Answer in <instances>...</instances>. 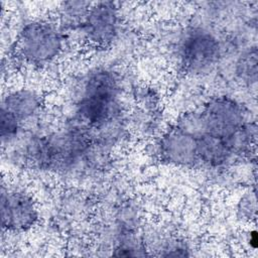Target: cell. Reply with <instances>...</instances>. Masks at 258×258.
Returning <instances> with one entry per match:
<instances>
[{
	"label": "cell",
	"mask_w": 258,
	"mask_h": 258,
	"mask_svg": "<svg viewBox=\"0 0 258 258\" xmlns=\"http://www.w3.org/2000/svg\"><path fill=\"white\" fill-rule=\"evenodd\" d=\"M120 86L108 69H95L85 78L76 112L81 125L102 130L117 121L120 114Z\"/></svg>",
	"instance_id": "1"
},
{
	"label": "cell",
	"mask_w": 258,
	"mask_h": 258,
	"mask_svg": "<svg viewBox=\"0 0 258 258\" xmlns=\"http://www.w3.org/2000/svg\"><path fill=\"white\" fill-rule=\"evenodd\" d=\"M63 35L59 27L47 20H30L19 30L15 49L25 62L43 66L54 60L63 48Z\"/></svg>",
	"instance_id": "2"
},
{
	"label": "cell",
	"mask_w": 258,
	"mask_h": 258,
	"mask_svg": "<svg viewBox=\"0 0 258 258\" xmlns=\"http://www.w3.org/2000/svg\"><path fill=\"white\" fill-rule=\"evenodd\" d=\"M178 55L181 67L187 73H207L219 62L222 46L218 37L210 30L195 27L182 35Z\"/></svg>",
	"instance_id": "3"
},
{
	"label": "cell",
	"mask_w": 258,
	"mask_h": 258,
	"mask_svg": "<svg viewBox=\"0 0 258 258\" xmlns=\"http://www.w3.org/2000/svg\"><path fill=\"white\" fill-rule=\"evenodd\" d=\"M201 112L206 122L207 133L228 141L249 122L242 104L229 96L212 97L204 104Z\"/></svg>",
	"instance_id": "4"
},
{
	"label": "cell",
	"mask_w": 258,
	"mask_h": 258,
	"mask_svg": "<svg viewBox=\"0 0 258 258\" xmlns=\"http://www.w3.org/2000/svg\"><path fill=\"white\" fill-rule=\"evenodd\" d=\"M1 225L7 233H24L38 221V210L32 197L17 187L2 185Z\"/></svg>",
	"instance_id": "5"
},
{
	"label": "cell",
	"mask_w": 258,
	"mask_h": 258,
	"mask_svg": "<svg viewBox=\"0 0 258 258\" xmlns=\"http://www.w3.org/2000/svg\"><path fill=\"white\" fill-rule=\"evenodd\" d=\"M119 27L120 16L116 3L103 1L91 4L80 29L91 44L105 47L115 40Z\"/></svg>",
	"instance_id": "6"
},
{
	"label": "cell",
	"mask_w": 258,
	"mask_h": 258,
	"mask_svg": "<svg viewBox=\"0 0 258 258\" xmlns=\"http://www.w3.org/2000/svg\"><path fill=\"white\" fill-rule=\"evenodd\" d=\"M157 149L161 159L171 165L192 167L199 164L197 139L174 125L161 135Z\"/></svg>",
	"instance_id": "7"
},
{
	"label": "cell",
	"mask_w": 258,
	"mask_h": 258,
	"mask_svg": "<svg viewBox=\"0 0 258 258\" xmlns=\"http://www.w3.org/2000/svg\"><path fill=\"white\" fill-rule=\"evenodd\" d=\"M41 105L40 96L34 90L26 88L7 91L1 100V109L13 115L22 124L39 113Z\"/></svg>",
	"instance_id": "8"
},
{
	"label": "cell",
	"mask_w": 258,
	"mask_h": 258,
	"mask_svg": "<svg viewBox=\"0 0 258 258\" xmlns=\"http://www.w3.org/2000/svg\"><path fill=\"white\" fill-rule=\"evenodd\" d=\"M199 164L210 168L225 166L235 157L229 141L225 138L206 133L197 138Z\"/></svg>",
	"instance_id": "9"
},
{
	"label": "cell",
	"mask_w": 258,
	"mask_h": 258,
	"mask_svg": "<svg viewBox=\"0 0 258 258\" xmlns=\"http://www.w3.org/2000/svg\"><path fill=\"white\" fill-rule=\"evenodd\" d=\"M92 3L83 1H69L61 4V21L64 26L81 28Z\"/></svg>",
	"instance_id": "10"
},
{
	"label": "cell",
	"mask_w": 258,
	"mask_h": 258,
	"mask_svg": "<svg viewBox=\"0 0 258 258\" xmlns=\"http://www.w3.org/2000/svg\"><path fill=\"white\" fill-rule=\"evenodd\" d=\"M257 49H252L243 53L236 66V73L240 80L249 85L255 84L257 81Z\"/></svg>",
	"instance_id": "11"
},
{
	"label": "cell",
	"mask_w": 258,
	"mask_h": 258,
	"mask_svg": "<svg viewBox=\"0 0 258 258\" xmlns=\"http://www.w3.org/2000/svg\"><path fill=\"white\" fill-rule=\"evenodd\" d=\"M22 123L7 111L0 109V137L2 146H8L19 137Z\"/></svg>",
	"instance_id": "12"
},
{
	"label": "cell",
	"mask_w": 258,
	"mask_h": 258,
	"mask_svg": "<svg viewBox=\"0 0 258 258\" xmlns=\"http://www.w3.org/2000/svg\"><path fill=\"white\" fill-rule=\"evenodd\" d=\"M238 211L244 219L250 220L256 214L255 196L248 192L244 197H242L239 202Z\"/></svg>",
	"instance_id": "13"
},
{
	"label": "cell",
	"mask_w": 258,
	"mask_h": 258,
	"mask_svg": "<svg viewBox=\"0 0 258 258\" xmlns=\"http://www.w3.org/2000/svg\"><path fill=\"white\" fill-rule=\"evenodd\" d=\"M248 242L250 244V247L253 249H256L258 246V236H257V231L256 229L250 230L248 234Z\"/></svg>",
	"instance_id": "14"
}]
</instances>
